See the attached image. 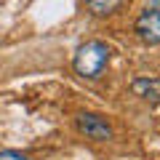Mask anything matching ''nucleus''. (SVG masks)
Instances as JSON below:
<instances>
[{"label":"nucleus","instance_id":"obj_1","mask_svg":"<svg viewBox=\"0 0 160 160\" xmlns=\"http://www.w3.org/2000/svg\"><path fill=\"white\" fill-rule=\"evenodd\" d=\"M109 56H112V48L102 40H86L83 46H78L72 56V67L80 78H99V75L107 69Z\"/></svg>","mask_w":160,"mask_h":160},{"label":"nucleus","instance_id":"obj_2","mask_svg":"<svg viewBox=\"0 0 160 160\" xmlns=\"http://www.w3.org/2000/svg\"><path fill=\"white\" fill-rule=\"evenodd\" d=\"M75 123H78V131L83 133V136L93 139V142H107V139H112V128H109V123L102 115L83 112V115H78Z\"/></svg>","mask_w":160,"mask_h":160},{"label":"nucleus","instance_id":"obj_3","mask_svg":"<svg viewBox=\"0 0 160 160\" xmlns=\"http://www.w3.org/2000/svg\"><path fill=\"white\" fill-rule=\"evenodd\" d=\"M139 40L147 46H160V8H147L133 24Z\"/></svg>","mask_w":160,"mask_h":160},{"label":"nucleus","instance_id":"obj_4","mask_svg":"<svg viewBox=\"0 0 160 160\" xmlns=\"http://www.w3.org/2000/svg\"><path fill=\"white\" fill-rule=\"evenodd\" d=\"M131 91L144 102H160V78H133Z\"/></svg>","mask_w":160,"mask_h":160},{"label":"nucleus","instance_id":"obj_5","mask_svg":"<svg viewBox=\"0 0 160 160\" xmlns=\"http://www.w3.org/2000/svg\"><path fill=\"white\" fill-rule=\"evenodd\" d=\"M86 3H88V8H91L96 16H109L123 0H86Z\"/></svg>","mask_w":160,"mask_h":160},{"label":"nucleus","instance_id":"obj_6","mask_svg":"<svg viewBox=\"0 0 160 160\" xmlns=\"http://www.w3.org/2000/svg\"><path fill=\"white\" fill-rule=\"evenodd\" d=\"M0 160H29V158L22 155V152H16V149H3L0 152Z\"/></svg>","mask_w":160,"mask_h":160}]
</instances>
